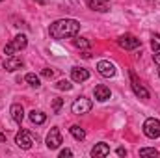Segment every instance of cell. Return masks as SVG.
Masks as SVG:
<instances>
[{
	"label": "cell",
	"instance_id": "6da1fadb",
	"mask_svg": "<svg viewBox=\"0 0 160 158\" xmlns=\"http://www.w3.org/2000/svg\"><path fill=\"white\" fill-rule=\"evenodd\" d=\"M80 32V22L77 19H60L54 21L48 26V34L52 39H67V37H75Z\"/></svg>",
	"mask_w": 160,
	"mask_h": 158
},
{
	"label": "cell",
	"instance_id": "7a4b0ae2",
	"mask_svg": "<svg viewBox=\"0 0 160 158\" xmlns=\"http://www.w3.org/2000/svg\"><path fill=\"white\" fill-rule=\"evenodd\" d=\"M26 45H28V37H26L24 34H19V36H15L13 39L4 47V54H6V56H15V52L26 48Z\"/></svg>",
	"mask_w": 160,
	"mask_h": 158
},
{
	"label": "cell",
	"instance_id": "3957f363",
	"mask_svg": "<svg viewBox=\"0 0 160 158\" xmlns=\"http://www.w3.org/2000/svg\"><path fill=\"white\" fill-rule=\"evenodd\" d=\"M128 77H130V87H132L134 95H136L138 99H142V101H147V99H149V91H147L145 86L140 82V78L136 77V73H134V71H128Z\"/></svg>",
	"mask_w": 160,
	"mask_h": 158
},
{
	"label": "cell",
	"instance_id": "277c9868",
	"mask_svg": "<svg viewBox=\"0 0 160 158\" xmlns=\"http://www.w3.org/2000/svg\"><path fill=\"white\" fill-rule=\"evenodd\" d=\"M143 134L151 140H157L160 136V119H155V117H149L145 119L143 123Z\"/></svg>",
	"mask_w": 160,
	"mask_h": 158
},
{
	"label": "cell",
	"instance_id": "5b68a950",
	"mask_svg": "<svg viewBox=\"0 0 160 158\" xmlns=\"http://www.w3.org/2000/svg\"><path fill=\"white\" fill-rule=\"evenodd\" d=\"M91 108H93V102H91L89 99H86V97H78V99H77V101L71 104V112H73L75 116L88 114Z\"/></svg>",
	"mask_w": 160,
	"mask_h": 158
},
{
	"label": "cell",
	"instance_id": "8992f818",
	"mask_svg": "<svg viewBox=\"0 0 160 158\" xmlns=\"http://www.w3.org/2000/svg\"><path fill=\"white\" fill-rule=\"evenodd\" d=\"M15 143L21 147V149H24V151H28L32 145H34V136L28 132V130H24V128H21L19 132H17V136H15Z\"/></svg>",
	"mask_w": 160,
	"mask_h": 158
},
{
	"label": "cell",
	"instance_id": "52a82bcc",
	"mask_svg": "<svg viewBox=\"0 0 160 158\" xmlns=\"http://www.w3.org/2000/svg\"><path fill=\"white\" fill-rule=\"evenodd\" d=\"M118 45H119L121 48H125V50H134V48L142 47V41L138 39V37H134L132 34H125V36L118 37Z\"/></svg>",
	"mask_w": 160,
	"mask_h": 158
},
{
	"label": "cell",
	"instance_id": "ba28073f",
	"mask_svg": "<svg viewBox=\"0 0 160 158\" xmlns=\"http://www.w3.org/2000/svg\"><path fill=\"white\" fill-rule=\"evenodd\" d=\"M97 73L104 78H112L116 75V65L110 62V60H101L97 63Z\"/></svg>",
	"mask_w": 160,
	"mask_h": 158
},
{
	"label": "cell",
	"instance_id": "9c48e42d",
	"mask_svg": "<svg viewBox=\"0 0 160 158\" xmlns=\"http://www.w3.org/2000/svg\"><path fill=\"white\" fill-rule=\"evenodd\" d=\"M62 143H63V140H62L60 128H58V126L50 128V132L47 134V147H48V149H58Z\"/></svg>",
	"mask_w": 160,
	"mask_h": 158
},
{
	"label": "cell",
	"instance_id": "30bf717a",
	"mask_svg": "<svg viewBox=\"0 0 160 158\" xmlns=\"http://www.w3.org/2000/svg\"><path fill=\"white\" fill-rule=\"evenodd\" d=\"M22 67H24V62L21 58H17V56H8L6 62H4V69L8 73H13L17 69H22Z\"/></svg>",
	"mask_w": 160,
	"mask_h": 158
},
{
	"label": "cell",
	"instance_id": "8fae6325",
	"mask_svg": "<svg viewBox=\"0 0 160 158\" xmlns=\"http://www.w3.org/2000/svg\"><path fill=\"white\" fill-rule=\"evenodd\" d=\"M110 95H112V91H110V87H108V86H104V84L95 86V99H97L99 102L108 101V99H110Z\"/></svg>",
	"mask_w": 160,
	"mask_h": 158
},
{
	"label": "cell",
	"instance_id": "7c38bea8",
	"mask_svg": "<svg viewBox=\"0 0 160 158\" xmlns=\"http://www.w3.org/2000/svg\"><path fill=\"white\" fill-rule=\"evenodd\" d=\"M71 78H73V82H86L89 78V71L84 69V67H73L71 69Z\"/></svg>",
	"mask_w": 160,
	"mask_h": 158
},
{
	"label": "cell",
	"instance_id": "4fadbf2b",
	"mask_svg": "<svg viewBox=\"0 0 160 158\" xmlns=\"http://www.w3.org/2000/svg\"><path fill=\"white\" fill-rule=\"evenodd\" d=\"M9 114H11V119L17 123V125H21L22 123V119H24V108L21 106V104H11V108H9Z\"/></svg>",
	"mask_w": 160,
	"mask_h": 158
},
{
	"label": "cell",
	"instance_id": "5bb4252c",
	"mask_svg": "<svg viewBox=\"0 0 160 158\" xmlns=\"http://www.w3.org/2000/svg\"><path fill=\"white\" fill-rule=\"evenodd\" d=\"M110 155V147L108 143H97L91 149V156H108Z\"/></svg>",
	"mask_w": 160,
	"mask_h": 158
},
{
	"label": "cell",
	"instance_id": "9a60e30c",
	"mask_svg": "<svg viewBox=\"0 0 160 158\" xmlns=\"http://www.w3.org/2000/svg\"><path fill=\"white\" fill-rule=\"evenodd\" d=\"M28 117H30V121H32L34 125H43V123L47 121V116H45L43 112H38V110H32V112L28 114Z\"/></svg>",
	"mask_w": 160,
	"mask_h": 158
},
{
	"label": "cell",
	"instance_id": "2e32d148",
	"mask_svg": "<svg viewBox=\"0 0 160 158\" xmlns=\"http://www.w3.org/2000/svg\"><path fill=\"white\" fill-rule=\"evenodd\" d=\"M69 132H71V136H73L75 140H78V141L86 140V130H84L82 126H78V125H73V126L69 128Z\"/></svg>",
	"mask_w": 160,
	"mask_h": 158
},
{
	"label": "cell",
	"instance_id": "e0dca14e",
	"mask_svg": "<svg viewBox=\"0 0 160 158\" xmlns=\"http://www.w3.org/2000/svg\"><path fill=\"white\" fill-rule=\"evenodd\" d=\"M88 6H89V7H91L93 11H101V13L108 11L106 4H104V2H99V0H88Z\"/></svg>",
	"mask_w": 160,
	"mask_h": 158
},
{
	"label": "cell",
	"instance_id": "ac0fdd59",
	"mask_svg": "<svg viewBox=\"0 0 160 158\" xmlns=\"http://www.w3.org/2000/svg\"><path fill=\"white\" fill-rule=\"evenodd\" d=\"M73 43H75V47L80 48V50H89V48H91V43L86 39V37H77Z\"/></svg>",
	"mask_w": 160,
	"mask_h": 158
},
{
	"label": "cell",
	"instance_id": "d6986e66",
	"mask_svg": "<svg viewBox=\"0 0 160 158\" xmlns=\"http://www.w3.org/2000/svg\"><path fill=\"white\" fill-rule=\"evenodd\" d=\"M24 80H26V82H28V84H30L32 87H36V89H38V87L41 86L39 77H38V75H34V73H28V75L24 77Z\"/></svg>",
	"mask_w": 160,
	"mask_h": 158
},
{
	"label": "cell",
	"instance_id": "ffe728a7",
	"mask_svg": "<svg viewBox=\"0 0 160 158\" xmlns=\"http://www.w3.org/2000/svg\"><path fill=\"white\" fill-rule=\"evenodd\" d=\"M151 48L155 54H160V36L158 34H153L151 36Z\"/></svg>",
	"mask_w": 160,
	"mask_h": 158
},
{
	"label": "cell",
	"instance_id": "44dd1931",
	"mask_svg": "<svg viewBox=\"0 0 160 158\" xmlns=\"http://www.w3.org/2000/svg\"><path fill=\"white\" fill-rule=\"evenodd\" d=\"M160 153L155 149V147H143L140 149V156H158Z\"/></svg>",
	"mask_w": 160,
	"mask_h": 158
},
{
	"label": "cell",
	"instance_id": "7402d4cb",
	"mask_svg": "<svg viewBox=\"0 0 160 158\" xmlns=\"http://www.w3.org/2000/svg\"><path fill=\"white\" fill-rule=\"evenodd\" d=\"M73 87V84L69 82V80H65V78H62V80H58L56 82V89H62V91H69Z\"/></svg>",
	"mask_w": 160,
	"mask_h": 158
},
{
	"label": "cell",
	"instance_id": "603a6c76",
	"mask_svg": "<svg viewBox=\"0 0 160 158\" xmlns=\"http://www.w3.org/2000/svg\"><path fill=\"white\" fill-rule=\"evenodd\" d=\"M62 106H63V99L56 97V99H54V102H52V112H54V114H60Z\"/></svg>",
	"mask_w": 160,
	"mask_h": 158
},
{
	"label": "cell",
	"instance_id": "cb8c5ba5",
	"mask_svg": "<svg viewBox=\"0 0 160 158\" xmlns=\"http://www.w3.org/2000/svg\"><path fill=\"white\" fill-rule=\"evenodd\" d=\"M41 75H43L45 78H52V77H54V71H52V69H43Z\"/></svg>",
	"mask_w": 160,
	"mask_h": 158
},
{
	"label": "cell",
	"instance_id": "d4e9b609",
	"mask_svg": "<svg viewBox=\"0 0 160 158\" xmlns=\"http://www.w3.org/2000/svg\"><path fill=\"white\" fill-rule=\"evenodd\" d=\"M67 156H73V151H71V149H63V151L60 153V158H67Z\"/></svg>",
	"mask_w": 160,
	"mask_h": 158
},
{
	"label": "cell",
	"instance_id": "484cf974",
	"mask_svg": "<svg viewBox=\"0 0 160 158\" xmlns=\"http://www.w3.org/2000/svg\"><path fill=\"white\" fill-rule=\"evenodd\" d=\"M153 60H155V63L158 67V75H160V54H153Z\"/></svg>",
	"mask_w": 160,
	"mask_h": 158
},
{
	"label": "cell",
	"instance_id": "4316f807",
	"mask_svg": "<svg viewBox=\"0 0 160 158\" xmlns=\"http://www.w3.org/2000/svg\"><path fill=\"white\" fill-rule=\"evenodd\" d=\"M116 153H118L119 156H127V149H123V147H119V149H118Z\"/></svg>",
	"mask_w": 160,
	"mask_h": 158
},
{
	"label": "cell",
	"instance_id": "83f0119b",
	"mask_svg": "<svg viewBox=\"0 0 160 158\" xmlns=\"http://www.w3.org/2000/svg\"><path fill=\"white\" fill-rule=\"evenodd\" d=\"M4 141H6V134H2V132H0V143H4Z\"/></svg>",
	"mask_w": 160,
	"mask_h": 158
},
{
	"label": "cell",
	"instance_id": "f1b7e54d",
	"mask_svg": "<svg viewBox=\"0 0 160 158\" xmlns=\"http://www.w3.org/2000/svg\"><path fill=\"white\" fill-rule=\"evenodd\" d=\"M34 2H38V4H43V6H45V4H48V0H34Z\"/></svg>",
	"mask_w": 160,
	"mask_h": 158
},
{
	"label": "cell",
	"instance_id": "f546056e",
	"mask_svg": "<svg viewBox=\"0 0 160 158\" xmlns=\"http://www.w3.org/2000/svg\"><path fill=\"white\" fill-rule=\"evenodd\" d=\"M99 2H104V4H106V2H110V0H99Z\"/></svg>",
	"mask_w": 160,
	"mask_h": 158
},
{
	"label": "cell",
	"instance_id": "4dcf8cb0",
	"mask_svg": "<svg viewBox=\"0 0 160 158\" xmlns=\"http://www.w3.org/2000/svg\"><path fill=\"white\" fill-rule=\"evenodd\" d=\"M0 2H4V0H0Z\"/></svg>",
	"mask_w": 160,
	"mask_h": 158
}]
</instances>
